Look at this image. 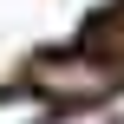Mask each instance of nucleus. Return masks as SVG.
I'll use <instances>...</instances> for the list:
<instances>
[{"label": "nucleus", "instance_id": "nucleus-1", "mask_svg": "<svg viewBox=\"0 0 124 124\" xmlns=\"http://www.w3.org/2000/svg\"><path fill=\"white\" fill-rule=\"evenodd\" d=\"M39 85H52L59 98H105L118 85V65H98V59H39Z\"/></svg>", "mask_w": 124, "mask_h": 124}, {"label": "nucleus", "instance_id": "nucleus-2", "mask_svg": "<svg viewBox=\"0 0 124 124\" xmlns=\"http://www.w3.org/2000/svg\"><path fill=\"white\" fill-rule=\"evenodd\" d=\"M0 124H46L39 92H0Z\"/></svg>", "mask_w": 124, "mask_h": 124}]
</instances>
